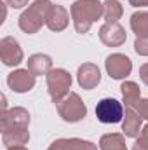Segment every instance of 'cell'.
Returning a JSON list of instances; mask_svg holds the SVG:
<instances>
[{"instance_id": "cell-1", "label": "cell", "mask_w": 148, "mask_h": 150, "mask_svg": "<svg viewBox=\"0 0 148 150\" xmlns=\"http://www.w3.org/2000/svg\"><path fill=\"white\" fill-rule=\"evenodd\" d=\"M70 14L77 33H87L92 23L103 16V4L99 0H77L70 7Z\"/></svg>"}, {"instance_id": "cell-2", "label": "cell", "mask_w": 148, "mask_h": 150, "mask_svg": "<svg viewBox=\"0 0 148 150\" xmlns=\"http://www.w3.org/2000/svg\"><path fill=\"white\" fill-rule=\"evenodd\" d=\"M52 5L54 4H51L49 0H35L33 4H30L28 9H25L18 19L19 28L28 35L37 33L42 28V25H47Z\"/></svg>"}, {"instance_id": "cell-3", "label": "cell", "mask_w": 148, "mask_h": 150, "mask_svg": "<svg viewBox=\"0 0 148 150\" xmlns=\"http://www.w3.org/2000/svg\"><path fill=\"white\" fill-rule=\"evenodd\" d=\"M47 79V93L54 103L61 101L66 94L72 91V75L65 68H52L49 74L45 75Z\"/></svg>"}, {"instance_id": "cell-4", "label": "cell", "mask_w": 148, "mask_h": 150, "mask_svg": "<svg viewBox=\"0 0 148 150\" xmlns=\"http://www.w3.org/2000/svg\"><path fill=\"white\" fill-rule=\"evenodd\" d=\"M56 107H58L59 117L65 122H78L87 115V107L77 93L66 94L61 101L56 103Z\"/></svg>"}, {"instance_id": "cell-5", "label": "cell", "mask_w": 148, "mask_h": 150, "mask_svg": "<svg viewBox=\"0 0 148 150\" xmlns=\"http://www.w3.org/2000/svg\"><path fill=\"white\" fill-rule=\"evenodd\" d=\"M96 117L103 124H117L124 119V107L115 98H103L96 105Z\"/></svg>"}, {"instance_id": "cell-6", "label": "cell", "mask_w": 148, "mask_h": 150, "mask_svg": "<svg viewBox=\"0 0 148 150\" xmlns=\"http://www.w3.org/2000/svg\"><path fill=\"white\" fill-rule=\"evenodd\" d=\"M105 68L111 79L115 80H122L125 79L127 75L132 72V61L125 56V54H120V52H113L106 58L105 61Z\"/></svg>"}, {"instance_id": "cell-7", "label": "cell", "mask_w": 148, "mask_h": 150, "mask_svg": "<svg viewBox=\"0 0 148 150\" xmlns=\"http://www.w3.org/2000/svg\"><path fill=\"white\" fill-rule=\"evenodd\" d=\"M0 59L5 67H18L23 63V49L14 37H4L0 40Z\"/></svg>"}, {"instance_id": "cell-8", "label": "cell", "mask_w": 148, "mask_h": 150, "mask_svg": "<svg viewBox=\"0 0 148 150\" xmlns=\"http://www.w3.org/2000/svg\"><path fill=\"white\" fill-rule=\"evenodd\" d=\"M0 126L2 131L14 129V127H28L30 126V113L23 107H14L0 113Z\"/></svg>"}, {"instance_id": "cell-9", "label": "cell", "mask_w": 148, "mask_h": 150, "mask_svg": "<svg viewBox=\"0 0 148 150\" xmlns=\"http://www.w3.org/2000/svg\"><path fill=\"white\" fill-rule=\"evenodd\" d=\"M7 86L14 93H28L35 87V75L28 68H18L7 75Z\"/></svg>"}, {"instance_id": "cell-10", "label": "cell", "mask_w": 148, "mask_h": 150, "mask_svg": "<svg viewBox=\"0 0 148 150\" xmlns=\"http://www.w3.org/2000/svg\"><path fill=\"white\" fill-rule=\"evenodd\" d=\"M99 40L108 47H118L127 40V33L118 23H105L99 28Z\"/></svg>"}, {"instance_id": "cell-11", "label": "cell", "mask_w": 148, "mask_h": 150, "mask_svg": "<svg viewBox=\"0 0 148 150\" xmlns=\"http://www.w3.org/2000/svg\"><path fill=\"white\" fill-rule=\"evenodd\" d=\"M77 80H78V86L82 89L91 91V89L98 87V84L101 82V72L94 63H84L78 67Z\"/></svg>"}, {"instance_id": "cell-12", "label": "cell", "mask_w": 148, "mask_h": 150, "mask_svg": "<svg viewBox=\"0 0 148 150\" xmlns=\"http://www.w3.org/2000/svg\"><path fill=\"white\" fill-rule=\"evenodd\" d=\"M141 122H143V117L138 113L136 108L125 107V113H124V119H122V131H124L125 136H129V138L140 136Z\"/></svg>"}, {"instance_id": "cell-13", "label": "cell", "mask_w": 148, "mask_h": 150, "mask_svg": "<svg viewBox=\"0 0 148 150\" xmlns=\"http://www.w3.org/2000/svg\"><path fill=\"white\" fill-rule=\"evenodd\" d=\"M47 150H98V147L92 142L80 138H59L52 142Z\"/></svg>"}, {"instance_id": "cell-14", "label": "cell", "mask_w": 148, "mask_h": 150, "mask_svg": "<svg viewBox=\"0 0 148 150\" xmlns=\"http://www.w3.org/2000/svg\"><path fill=\"white\" fill-rule=\"evenodd\" d=\"M68 21H70L68 11L63 5H52L49 19H47V28L51 32H63L68 26Z\"/></svg>"}, {"instance_id": "cell-15", "label": "cell", "mask_w": 148, "mask_h": 150, "mask_svg": "<svg viewBox=\"0 0 148 150\" xmlns=\"http://www.w3.org/2000/svg\"><path fill=\"white\" fill-rule=\"evenodd\" d=\"M2 142L7 149L26 145L30 142V131H28V127H14V129L2 131Z\"/></svg>"}, {"instance_id": "cell-16", "label": "cell", "mask_w": 148, "mask_h": 150, "mask_svg": "<svg viewBox=\"0 0 148 150\" xmlns=\"http://www.w3.org/2000/svg\"><path fill=\"white\" fill-rule=\"evenodd\" d=\"M26 63H28V70L35 75V77H38V75H47L52 70V59H51V56L42 54V52L32 54Z\"/></svg>"}, {"instance_id": "cell-17", "label": "cell", "mask_w": 148, "mask_h": 150, "mask_svg": "<svg viewBox=\"0 0 148 150\" xmlns=\"http://www.w3.org/2000/svg\"><path fill=\"white\" fill-rule=\"evenodd\" d=\"M120 91H122V100H124L125 107H132L134 108L141 101V91H140V86L136 82H132V80L122 82Z\"/></svg>"}, {"instance_id": "cell-18", "label": "cell", "mask_w": 148, "mask_h": 150, "mask_svg": "<svg viewBox=\"0 0 148 150\" xmlns=\"http://www.w3.org/2000/svg\"><path fill=\"white\" fill-rule=\"evenodd\" d=\"M99 150H127L124 134L110 133L99 138Z\"/></svg>"}, {"instance_id": "cell-19", "label": "cell", "mask_w": 148, "mask_h": 150, "mask_svg": "<svg viewBox=\"0 0 148 150\" xmlns=\"http://www.w3.org/2000/svg\"><path fill=\"white\" fill-rule=\"evenodd\" d=\"M124 14V7L118 0H106L103 4V18L106 23H117Z\"/></svg>"}, {"instance_id": "cell-20", "label": "cell", "mask_w": 148, "mask_h": 150, "mask_svg": "<svg viewBox=\"0 0 148 150\" xmlns=\"http://www.w3.org/2000/svg\"><path fill=\"white\" fill-rule=\"evenodd\" d=\"M131 30L136 33V37L148 35V12L140 11L131 16Z\"/></svg>"}, {"instance_id": "cell-21", "label": "cell", "mask_w": 148, "mask_h": 150, "mask_svg": "<svg viewBox=\"0 0 148 150\" xmlns=\"http://www.w3.org/2000/svg\"><path fill=\"white\" fill-rule=\"evenodd\" d=\"M134 51L140 56H148V35L136 37V40H134Z\"/></svg>"}, {"instance_id": "cell-22", "label": "cell", "mask_w": 148, "mask_h": 150, "mask_svg": "<svg viewBox=\"0 0 148 150\" xmlns=\"http://www.w3.org/2000/svg\"><path fill=\"white\" fill-rule=\"evenodd\" d=\"M134 108L138 110V113H140L143 119H147V120H148V98H147V100H141Z\"/></svg>"}, {"instance_id": "cell-23", "label": "cell", "mask_w": 148, "mask_h": 150, "mask_svg": "<svg viewBox=\"0 0 148 150\" xmlns=\"http://www.w3.org/2000/svg\"><path fill=\"white\" fill-rule=\"evenodd\" d=\"M136 143L140 145V147H145L148 149V124L141 129V133H140V138L136 140Z\"/></svg>"}, {"instance_id": "cell-24", "label": "cell", "mask_w": 148, "mask_h": 150, "mask_svg": "<svg viewBox=\"0 0 148 150\" xmlns=\"http://www.w3.org/2000/svg\"><path fill=\"white\" fill-rule=\"evenodd\" d=\"M7 5H11L12 9H21L25 5H28V0H5Z\"/></svg>"}, {"instance_id": "cell-25", "label": "cell", "mask_w": 148, "mask_h": 150, "mask_svg": "<svg viewBox=\"0 0 148 150\" xmlns=\"http://www.w3.org/2000/svg\"><path fill=\"white\" fill-rule=\"evenodd\" d=\"M140 79L148 86V63H145V65L140 67Z\"/></svg>"}, {"instance_id": "cell-26", "label": "cell", "mask_w": 148, "mask_h": 150, "mask_svg": "<svg viewBox=\"0 0 148 150\" xmlns=\"http://www.w3.org/2000/svg\"><path fill=\"white\" fill-rule=\"evenodd\" d=\"M132 7H148V0H129Z\"/></svg>"}, {"instance_id": "cell-27", "label": "cell", "mask_w": 148, "mask_h": 150, "mask_svg": "<svg viewBox=\"0 0 148 150\" xmlns=\"http://www.w3.org/2000/svg\"><path fill=\"white\" fill-rule=\"evenodd\" d=\"M7 150H28L25 145H19V147H9Z\"/></svg>"}, {"instance_id": "cell-28", "label": "cell", "mask_w": 148, "mask_h": 150, "mask_svg": "<svg viewBox=\"0 0 148 150\" xmlns=\"http://www.w3.org/2000/svg\"><path fill=\"white\" fill-rule=\"evenodd\" d=\"M132 150H148V149H145V147H140L138 143H134V145H132Z\"/></svg>"}]
</instances>
